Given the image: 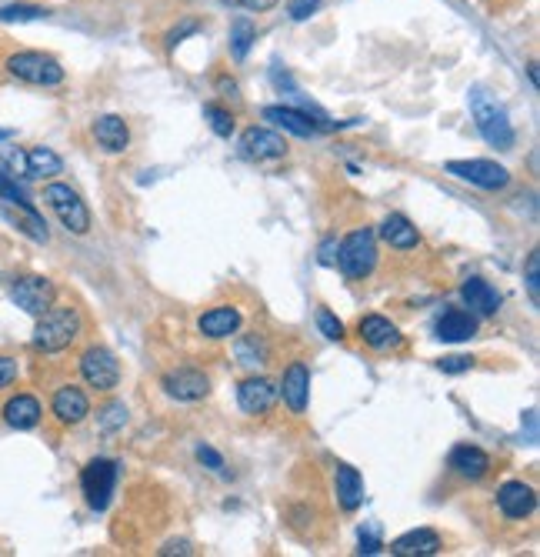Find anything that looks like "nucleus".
<instances>
[{"mask_svg": "<svg viewBox=\"0 0 540 557\" xmlns=\"http://www.w3.org/2000/svg\"><path fill=\"white\" fill-rule=\"evenodd\" d=\"M80 331H84V317H80L77 307H57L54 304L37 317L34 347L40 354H60L77 341Z\"/></svg>", "mask_w": 540, "mask_h": 557, "instance_id": "f257e3e1", "label": "nucleus"}, {"mask_svg": "<svg viewBox=\"0 0 540 557\" xmlns=\"http://www.w3.org/2000/svg\"><path fill=\"white\" fill-rule=\"evenodd\" d=\"M470 114H474V124L480 137L497 147V151H510L517 141V131L510 124V114L504 111V104H497L484 87H470Z\"/></svg>", "mask_w": 540, "mask_h": 557, "instance_id": "f03ea898", "label": "nucleus"}, {"mask_svg": "<svg viewBox=\"0 0 540 557\" xmlns=\"http://www.w3.org/2000/svg\"><path fill=\"white\" fill-rule=\"evenodd\" d=\"M4 74L14 77V81L27 84V87H60L64 84L67 71L60 67L54 54L44 51H14L7 54L4 61Z\"/></svg>", "mask_w": 540, "mask_h": 557, "instance_id": "7ed1b4c3", "label": "nucleus"}, {"mask_svg": "<svg viewBox=\"0 0 540 557\" xmlns=\"http://www.w3.org/2000/svg\"><path fill=\"white\" fill-rule=\"evenodd\" d=\"M337 267L347 281H367L377 267V234L370 227H357L337 244Z\"/></svg>", "mask_w": 540, "mask_h": 557, "instance_id": "20e7f679", "label": "nucleus"}, {"mask_svg": "<svg viewBox=\"0 0 540 557\" xmlns=\"http://www.w3.org/2000/svg\"><path fill=\"white\" fill-rule=\"evenodd\" d=\"M117 477H120V467L110 457H94V461L84 464V471H80V494H84L90 511H107Z\"/></svg>", "mask_w": 540, "mask_h": 557, "instance_id": "39448f33", "label": "nucleus"}, {"mask_svg": "<svg viewBox=\"0 0 540 557\" xmlns=\"http://www.w3.org/2000/svg\"><path fill=\"white\" fill-rule=\"evenodd\" d=\"M40 201L54 211V217L67 227L70 234H87L90 231V211L70 184H57V181L47 184L44 194H40Z\"/></svg>", "mask_w": 540, "mask_h": 557, "instance_id": "423d86ee", "label": "nucleus"}, {"mask_svg": "<svg viewBox=\"0 0 540 557\" xmlns=\"http://www.w3.org/2000/svg\"><path fill=\"white\" fill-rule=\"evenodd\" d=\"M264 121H270L280 131L294 134V137H317L324 131H334L337 124H330L320 111H297V107H284V104H270L264 107Z\"/></svg>", "mask_w": 540, "mask_h": 557, "instance_id": "0eeeda50", "label": "nucleus"}, {"mask_svg": "<svg viewBox=\"0 0 540 557\" xmlns=\"http://www.w3.org/2000/svg\"><path fill=\"white\" fill-rule=\"evenodd\" d=\"M10 301H14L24 314L40 317L47 307L57 304V287L44 274H24L10 284Z\"/></svg>", "mask_w": 540, "mask_h": 557, "instance_id": "6e6552de", "label": "nucleus"}, {"mask_svg": "<svg viewBox=\"0 0 540 557\" xmlns=\"http://www.w3.org/2000/svg\"><path fill=\"white\" fill-rule=\"evenodd\" d=\"M80 377H84L87 387H94L100 394H110L114 387L120 384V364L117 357L107 351V347H87L84 354H80Z\"/></svg>", "mask_w": 540, "mask_h": 557, "instance_id": "1a4fd4ad", "label": "nucleus"}, {"mask_svg": "<svg viewBox=\"0 0 540 557\" xmlns=\"http://www.w3.org/2000/svg\"><path fill=\"white\" fill-rule=\"evenodd\" d=\"M444 171L454 174L457 181L480 187V191H504L510 184V171L497 161H447Z\"/></svg>", "mask_w": 540, "mask_h": 557, "instance_id": "9d476101", "label": "nucleus"}, {"mask_svg": "<svg viewBox=\"0 0 540 557\" xmlns=\"http://www.w3.org/2000/svg\"><path fill=\"white\" fill-rule=\"evenodd\" d=\"M160 387H164V394L174 397V401L194 404V401H204L210 394V377L204 371H197V367H174V371H167L160 377Z\"/></svg>", "mask_w": 540, "mask_h": 557, "instance_id": "9b49d317", "label": "nucleus"}, {"mask_svg": "<svg viewBox=\"0 0 540 557\" xmlns=\"http://www.w3.org/2000/svg\"><path fill=\"white\" fill-rule=\"evenodd\" d=\"M50 414L60 427H77L87 421L90 414V397L80 391L77 384H60L54 394H50Z\"/></svg>", "mask_w": 540, "mask_h": 557, "instance_id": "f8f14e48", "label": "nucleus"}, {"mask_svg": "<svg viewBox=\"0 0 540 557\" xmlns=\"http://www.w3.org/2000/svg\"><path fill=\"white\" fill-rule=\"evenodd\" d=\"M277 397H284L287 411L294 417L307 414V404H310V367L304 361H294L287 367L284 377H280Z\"/></svg>", "mask_w": 540, "mask_h": 557, "instance_id": "ddd939ff", "label": "nucleus"}, {"mask_svg": "<svg viewBox=\"0 0 540 557\" xmlns=\"http://www.w3.org/2000/svg\"><path fill=\"white\" fill-rule=\"evenodd\" d=\"M0 417H4L7 427H14V431H34L44 421V404L37 401V394L30 391H17L10 394L4 407H0Z\"/></svg>", "mask_w": 540, "mask_h": 557, "instance_id": "4468645a", "label": "nucleus"}, {"mask_svg": "<svg viewBox=\"0 0 540 557\" xmlns=\"http://www.w3.org/2000/svg\"><path fill=\"white\" fill-rule=\"evenodd\" d=\"M237 404L240 411L250 414V417H264L274 411L277 404V384L267 381V377H247V381H240L237 387Z\"/></svg>", "mask_w": 540, "mask_h": 557, "instance_id": "2eb2a0df", "label": "nucleus"}, {"mask_svg": "<svg viewBox=\"0 0 540 557\" xmlns=\"http://www.w3.org/2000/svg\"><path fill=\"white\" fill-rule=\"evenodd\" d=\"M537 507V491L524 481H507L497 487V511L507 521H527Z\"/></svg>", "mask_w": 540, "mask_h": 557, "instance_id": "dca6fc26", "label": "nucleus"}, {"mask_svg": "<svg viewBox=\"0 0 540 557\" xmlns=\"http://www.w3.org/2000/svg\"><path fill=\"white\" fill-rule=\"evenodd\" d=\"M240 151L250 161H280L287 154V141L277 131H267V127H247L240 134Z\"/></svg>", "mask_w": 540, "mask_h": 557, "instance_id": "f3484780", "label": "nucleus"}, {"mask_svg": "<svg viewBox=\"0 0 540 557\" xmlns=\"http://www.w3.org/2000/svg\"><path fill=\"white\" fill-rule=\"evenodd\" d=\"M447 467L457 477H464V481H484V477L490 474V467H494V461H490V454L484 451V447L457 444L447 457Z\"/></svg>", "mask_w": 540, "mask_h": 557, "instance_id": "a211bd4d", "label": "nucleus"}, {"mask_svg": "<svg viewBox=\"0 0 540 557\" xmlns=\"http://www.w3.org/2000/svg\"><path fill=\"white\" fill-rule=\"evenodd\" d=\"M357 334H360V341L370 347V351H380V354H384V351H400V347H404V337H400V331L380 314L360 317Z\"/></svg>", "mask_w": 540, "mask_h": 557, "instance_id": "6ab92c4d", "label": "nucleus"}, {"mask_svg": "<svg viewBox=\"0 0 540 557\" xmlns=\"http://www.w3.org/2000/svg\"><path fill=\"white\" fill-rule=\"evenodd\" d=\"M94 141L100 144V151L124 154L130 147V127L120 114H100L94 121Z\"/></svg>", "mask_w": 540, "mask_h": 557, "instance_id": "aec40b11", "label": "nucleus"}, {"mask_svg": "<svg viewBox=\"0 0 540 557\" xmlns=\"http://www.w3.org/2000/svg\"><path fill=\"white\" fill-rule=\"evenodd\" d=\"M197 331L210 337V341H224V337H234L240 331V311L230 304H220V307H210L207 314H200L197 321Z\"/></svg>", "mask_w": 540, "mask_h": 557, "instance_id": "412c9836", "label": "nucleus"}, {"mask_svg": "<svg viewBox=\"0 0 540 557\" xmlns=\"http://www.w3.org/2000/svg\"><path fill=\"white\" fill-rule=\"evenodd\" d=\"M460 297H464V304L480 317H494L500 311V301H504L497 287H490L484 277H467L464 287H460Z\"/></svg>", "mask_w": 540, "mask_h": 557, "instance_id": "4be33fe9", "label": "nucleus"}, {"mask_svg": "<svg viewBox=\"0 0 540 557\" xmlns=\"http://www.w3.org/2000/svg\"><path fill=\"white\" fill-rule=\"evenodd\" d=\"M334 494H337L340 511H347V514H354L357 507L364 504V477L357 474V467L337 464V471H334Z\"/></svg>", "mask_w": 540, "mask_h": 557, "instance_id": "5701e85b", "label": "nucleus"}, {"mask_svg": "<svg viewBox=\"0 0 540 557\" xmlns=\"http://www.w3.org/2000/svg\"><path fill=\"white\" fill-rule=\"evenodd\" d=\"M444 541H440V534L434 527H417V531H407L400 534L394 544H390V551L400 554V557H427V554H437Z\"/></svg>", "mask_w": 540, "mask_h": 557, "instance_id": "b1692460", "label": "nucleus"}, {"mask_svg": "<svg viewBox=\"0 0 540 557\" xmlns=\"http://www.w3.org/2000/svg\"><path fill=\"white\" fill-rule=\"evenodd\" d=\"M234 357L240 367H247V371L257 374V367H267L270 364V344L264 334H240L234 341Z\"/></svg>", "mask_w": 540, "mask_h": 557, "instance_id": "393cba45", "label": "nucleus"}, {"mask_svg": "<svg viewBox=\"0 0 540 557\" xmlns=\"http://www.w3.org/2000/svg\"><path fill=\"white\" fill-rule=\"evenodd\" d=\"M64 171V161L50 147H27L24 151V177L27 181H47Z\"/></svg>", "mask_w": 540, "mask_h": 557, "instance_id": "a878e982", "label": "nucleus"}, {"mask_svg": "<svg viewBox=\"0 0 540 557\" xmlns=\"http://www.w3.org/2000/svg\"><path fill=\"white\" fill-rule=\"evenodd\" d=\"M380 237L394 247V251H414V247H420V234L417 227L407 221L404 214H390L384 224H380Z\"/></svg>", "mask_w": 540, "mask_h": 557, "instance_id": "bb28decb", "label": "nucleus"}, {"mask_svg": "<svg viewBox=\"0 0 540 557\" xmlns=\"http://www.w3.org/2000/svg\"><path fill=\"white\" fill-rule=\"evenodd\" d=\"M474 334H477V317L467 314V311H447L437 321V337L440 341H447V344L470 341Z\"/></svg>", "mask_w": 540, "mask_h": 557, "instance_id": "cd10ccee", "label": "nucleus"}, {"mask_svg": "<svg viewBox=\"0 0 540 557\" xmlns=\"http://www.w3.org/2000/svg\"><path fill=\"white\" fill-rule=\"evenodd\" d=\"M257 41V27L254 21H247V17H234V24H230V57L234 61H247V54H250V47H254Z\"/></svg>", "mask_w": 540, "mask_h": 557, "instance_id": "c85d7f7f", "label": "nucleus"}, {"mask_svg": "<svg viewBox=\"0 0 540 557\" xmlns=\"http://www.w3.org/2000/svg\"><path fill=\"white\" fill-rule=\"evenodd\" d=\"M44 17H50V11L40 4H4L0 7V24H30V21H44Z\"/></svg>", "mask_w": 540, "mask_h": 557, "instance_id": "c756f323", "label": "nucleus"}, {"mask_svg": "<svg viewBox=\"0 0 540 557\" xmlns=\"http://www.w3.org/2000/svg\"><path fill=\"white\" fill-rule=\"evenodd\" d=\"M127 424V407L120 404V401H110V404H104L97 411V427H100V434H114V431H120V427Z\"/></svg>", "mask_w": 540, "mask_h": 557, "instance_id": "7c9ffc66", "label": "nucleus"}, {"mask_svg": "<svg viewBox=\"0 0 540 557\" xmlns=\"http://www.w3.org/2000/svg\"><path fill=\"white\" fill-rule=\"evenodd\" d=\"M204 121L210 124V131L217 137L234 134V114H230L224 104H204Z\"/></svg>", "mask_w": 540, "mask_h": 557, "instance_id": "2f4dec72", "label": "nucleus"}, {"mask_svg": "<svg viewBox=\"0 0 540 557\" xmlns=\"http://www.w3.org/2000/svg\"><path fill=\"white\" fill-rule=\"evenodd\" d=\"M0 201H7L10 207H17V211H34V204H30V197L24 194V187L4 171H0Z\"/></svg>", "mask_w": 540, "mask_h": 557, "instance_id": "473e14b6", "label": "nucleus"}, {"mask_svg": "<svg viewBox=\"0 0 540 557\" xmlns=\"http://www.w3.org/2000/svg\"><path fill=\"white\" fill-rule=\"evenodd\" d=\"M200 27H204V24H200L197 17H184V21H180L177 27H170V31H167V37H164L167 51H177V44H184V37L197 34Z\"/></svg>", "mask_w": 540, "mask_h": 557, "instance_id": "72a5a7b5", "label": "nucleus"}, {"mask_svg": "<svg viewBox=\"0 0 540 557\" xmlns=\"http://www.w3.org/2000/svg\"><path fill=\"white\" fill-rule=\"evenodd\" d=\"M317 327H320V334H324L327 341H344V337H347L344 324H340L337 317L327 311V307H320V311H317Z\"/></svg>", "mask_w": 540, "mask_h": 557, "instance_id": "f704fd0d", "label": "nucleus"}, {"mask_svg": "<svg viewBox=\"0 0 540 557\" xmlns=\"http://www.w3.org/2000/svg\"><path fill=\"white\" fill-rule=\"evenodd\" d=\"M527 294H530V304H540V254L537 251H530L527 257Z\"/></svg>", "mask_w": 540, "mask_h": 557, "instance_id": "c9c22d12", "label": "nucleus"}, {"mask_svg": "<svg viewBox=\"0 0 540 557\" xmlns=\"http://www.w3.org/2000/svg\"><path fill=\"white\" fill-rule=\"evenodd\" d=\"M320 4H324V0H287V14H290V21H310V17L320 11Z\"/></svg>", "mask_w": 540, "mask_h": 557, "instance_id": "e433bc0d", "label": "nucleus"}, {"mask_svg": "<svg viewBox=\"0 0 540 557\" xmlns=\"http://www.w3.org/2000/svg\"><path fill=\"white\" fill-rule=\"evenodd\" d=\"M470 367H474V357L470 354H450L437 361V371H444V374H467Z\"/></svg>", "mask_w": 540, "mask_h": 557, "instance_id": "4c0bfd02", "label": "nucleus"}, {"mask_svg": "<svg viewBox=\"0 0 540 557\" xmlns=\"http://www.w3.org/2000/svg\"><path fill=\"white\" fill-rule=\"evenodd\" d=\"M17 377H20V364H17V357L0 354V394H4L7 387H14V384H17Z\"/></svg>", "mask_w": 540, "mask_h": 557, "instance_id": "58836bf2", "label": "nucleus"}, {"mask_svg": "<svg viewBox=\"0 0 540 557\" xmlns=\"http://www.w3.org/2000/svg\"><path fill=\"white\" fill-rule=\"evenodd\" d=\"M220 4H227V7H244V11H250V14H264V11H274L277 0H220Z\"/></svg>", "mask_w": 540, "mask_h": 557, "instance_id": "ea45409f", "label": "nucleus"}, {"mask_svg": "<svg viewBox=\"0 0 540 557\" xmlns=\"http://www.w3.org/2000/svg\"><path fill=\"white\" fill-rule=\"evenodd\" d=\"M197 461L204 464V467H210V471H224V457H220L210 444H200L197 447Z\"/></svg>", "mask_w": 540, "mask_h": 557, "instance_id": "a19ab883", "label": "nucleus"}, {"mask_svg": "<svg viewBox=\"0 0 540 557\" xmlns=\"http://www.w3.org/2000/svg\"><path fill=\"white\" fill-rule=\"evenodd\" d=\"M360 554H380L384 551V544H380V537L377 534H360V547H357Z\"/></svg>", "mask_w": 540, "mask_h": 557, "instance_id": "79ce46f5", "label": "nucleus"}, {"mask_svg": "<svg viewBox=\"0 0 540 557\" xmlns=\"http://www.w3.org/2000/svg\"><path fill=\"white\" fill-rule=\"evenodd\" d=\"M217 91H220V97H230V101H237V81H234V77L220 74L217 77Z\"/></svg>", "mask_w": 540, "mask_h": 557, "instance_id": "37998d69", "label": "nucleus"}, {"mask_svg": "<svg viewBox=\"0 0 540 557\" xmlns=\"http://www.w3.org/2000/svg\"><path fill=\"white\" fill-rule=\"evenodd\" d=\"M334 241H324V247H320V264H327V267H334L337 264V257H334Z\"/></svg>", "mask_w": 540, "mask_h": 557, "instance_id": "c03bdc74", "label": "nucleus"}, {"mask_svg": "<svg viewBox=\"0 0 540 557\" xmlns=\"http://www.w3.org/2000/svg\"><path fill=\"white\" fill-rule=\"evenodd\" d=\"M10 137H14V131H7V127H0V144L10 141Z\"/></svg>", "mask_w": 540, "mask_h": 557, "instance_id": "a18cd8bd", "label": "nucleus"}]
</instances>
